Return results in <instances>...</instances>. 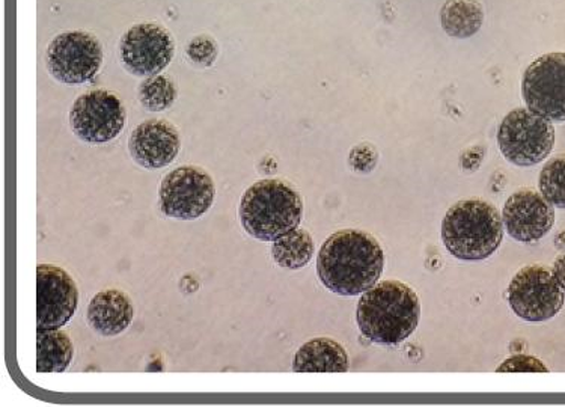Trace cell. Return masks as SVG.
Here are the masks:
<instances>
[{
  "instance_id": "1",
  "label": "cell",
  "mask_w": 565,
  "mask_h": 407,
  "mask_svg": "<svg viewBox=\"0 0 565 407\" xmlns=\"http://www.w3.org/2000/svg\"><path fill=\"white\" fill-rule=\"evenodd\" d=\"M385 254L377 238L361 229H341L321 246L317 274L332 293L358 296L377 283Z\"/></svg>"
},
{
  "instance_id": "2",
  "label": "cell",
  "mask_w": 565,
  "mask_h": 407,
  "mask_svg": "<svg viewBox=\"0 0 565 407\" xmlns=\"http://www.w3.org/2000/svg\"><path fill=\"white\" fill-rule=\"evenodd\" d=\"M420 302L407 283L382 281L359 299L356 320L359 331L373 343L399 344L418 328Z\"/></svg>"
},
{
  "instance_id": "3",
  "label": "cell",
  "mask_w": 565,
  "mask_h": 407,
  "mask_svg": "<svg viewBox=\"0 0 565 407\" xmlns=\"http://www.w3.org/2000/svg\"><path fill=\"white\" fill-rule=\"evenodd\" d=\"M238 217L250 237L275 242L300 225L303 200L286 181L259 180L243 193Z\"/></svg>"
},
{
  "instance_id": "4",
  "label": "cell",
  "mask_w": 565,
  "mask_h": 407,
  "mask_svg": "<svg viewBox=\"0 0 565 407\" xmlns=\"http://www.w3.org/2000/svg\"><path fill=\"white\" fill-rule=\"evenodd\" d=\"M504 238V221L484 200L459 201L443 222V242L448 253L463 261L492 257Z\"/></svg>"
},
{
  "instance_id": "5",
  "label": "cell",
  "mask_w": 565,
  "mask_h": 407,
  "mask_svg": "<svg viewBox=\"0 0 565 407\" xmlns=\"http://www.w3.org/2000/svg\"><path fill=\"white\" fill-rule=\"evenodd\" d=\"M499 148L518 167H534L552 153L555 129L552 122L530 109H515L499 127Z\"/></svg>"
},
{
  "instance_id": "6",
  "label": "cell",
  "mask_w": 565,
  "mask_h": 407,
  "mask_svg": "<svg viewBox=\"0 0 565 407\" xmlns=\"http://www.w3.org/2000/svg\"><path fill=\"white\" fill-rule=\"evenodd\" d=\"M216 195L212 175L202 168L184 167L163 176L159 189V207L175 221H196L212 208Z\"/></svg>"
},
{
  "instance_id": "7",
  "label": "cell",
  "mask_w": 565,
  "mask_h": 407,
  "mask_svg": "<svg viewBox=\"0 0 565 407\" xmlns=\"http://www.w3.org/2000/svg\"><path fill=\"white\" fill-rule=\"evenodd\" d=\"M565 293L552 270L526 266L511 279L509 303L514 314L526 322H546L563 310Z\"/></svg>"
},
{
  "instance_id": "8",
  "label": "cell",
  "mask_w": 565,
  "mask_h": 407,
  "mask_svg": "<svg viewBox=\"0 0 565 407\" xmlns=\"http://www.w3.org/2000/svg\"><path fill=\"white\" fill-rule=\"evenodd\" d=\"M70 126L81 141L110 142L126 127V108L121 98L110 90H89L74 101L70 110Z\"/></svg>"
},
{
  "instance_id": "9",
  "label": "cell",
  "mask_w": 565,
  "mask_h": 407,
  "mask_svg": "<svg viewBox=\"0 0 565 407\" xmlns=\"http://www.w3.org/2000/svg\"><path fill=\"white\" fill-rule=\"evenodd\" d=\"M45 64L52 76L62 84H85L100 72V41L88 32H65L49 45Z\"/></svg>"
},
{
  "instance_id": "10",
  "label": "cell",
  "mask_w": 565,
  "mask_h": 407,
  "mask_svg": "<svg viewBox=\"0 0 565 407\" xmlns=\"http://www.w3.org/2000/svg\"><path fill=\"white\" fill-rule=\"evenodd\" d=\"M527 109L554 122H565V53H548L527 67L522 82Z\"/></svg>"
},
{
  "instance_id": "11",
  "label": "cell",
  "mask_w": 565,
  "mask_h": 407,
  "mask_svg": "<svg viewBox=\"0 0 565 407\" xmlns=\"http://www.w3.org/2000/svg\"><path fill=\"white\" fill-rule=\"evenodd\" d=\"M175 45L167 29L140 23L129 29L119 43V56L127 72L138 77L157 76L171 64Z\"/></svg>"
},
{
  "instance_id": "12",
  "label": "cell",
  "mask_w": 565,
  "mask_h": 407,
  "mask_svg": "<svg viewBox=\"0 0 565 407\" xmlns=\"http://www.w3.org/2000/svg\"><path fill=\"white\" fill-rule=\"evenodd\" d=\"M78 289L60 266H36V331H55L76 314Z\"/></svg>"
},
{
  "instance_id": "13",
  "label": "cell",
  "mask_w": 565,
  "mask_h": 407,
  "mask_svg": "<svg viewBox=\"0 0 565 407\" xmlns=\"http://www.w3.org/2000/svg\"><path fill=\"white\" fill-rule=\"evenodd\" d=\"M502 221L515 240L535 244L547 236L555 224L554 205L532 189H521L507 200Z\"/></svg>"
},
{
  "instance_id": "14",
  "label": "cell",
  "mask_w": 565,
  "mask_h": 407,
  "mask_svg": "<svg viewBox=\"0 0 565 407\" xmlns=\"http://www.w3.org/2000/svg\"><path fill=\"white\" fill-rule=\"evenodd\" d=\"M181 150L179 130L164 119H148L129 139L131 158L146 170H160L177 159Z\"/></svg>"
},
{
  "instance_id": "15",
  "label": "cell",
  "mask_w": 565,
  "mask_h": 407,
  "mask_svg": "<svg viewBox=\"0 0 565 407\" xmlns=\"http://www.w3.org/2000/svg\"><path fill=\"white\" fill-rule=\"evenodd\" d=\"M89 326L103 336L122 334L134 322L135 307L130 296L122 290L100 291L90 299L88 306Z\"/></svg>"
},
{
  "instance_id": "16",
  "label": "cell",
  "mask_w": 565,
  "mask_h": 407,
  "mask_svg": "<svg viewBox=\"0 0 565 407\" xmlns=\"http://www.w3.org/2000/svg\"><path fill=\"white\" fill-rule=\"evenodd\" d=\"M349 369L350 360L345 349L326 336L305 343L292 362L295 373H348Z\"/></svg>"
},
{
  "instance_id": "17",
  "label": "cell",
  "mask_w": 565,
  "mask_h": 407,
  "mask_svg": "<svg viewBox=\"0 0 565 407\" xmlns=\"http://www.w3.org/2000/svg\"><path fill=\"white\" fill-rule=\"evenodd\" d=\"M73 357V341L64 331H36V372L64 373Z\"/></svg>"
},
{
  "instance_id": "18",
  "label": "cell",
  "mask_w": 565,
  "mask_h": 407,
  "mask_svg": "<svg viewBox=\"0 0 565 407\" xmlns=\"http://www.w3.org/2000/svg\"><path fill=\"white\" fill-rule=\"evenodd\" d=\"M484 11L477 0H447L440 11L444 31L454 39H469L481 29Z\"/></svg>"
},
{
  "instance_id": "19",
  "label": "cell",
  "mask_w": 565,
  "mask_h": 407,
  "mask_svg": "<svg viewBox=\"0 0 565 407\" xmlns=\"http://www.w3.org/2000/svg\"><path fill=\"white\" fill-rule=\"evenodd\" d=\"M316 254L312 236L307 229H292L276 238L271 245V257L284 269L297 270L308 266Z\"/></svg>"
},
{
  "instance_id": "20",
  "label": "cell",
  "mask_w": 565,
  "mask_h": 407,
  "mask_svg": "<svg viewBox=\"0 0 565 407\" xmlns=\"http://www.w3.org/2000/svg\"><path fill=\"white\" fill-rule=\"evenodd\" d=\"M140 105L150 113H163L174 105L179 89L167 76H151L143 81L138 90Z\"/></svg>"
},
{
  "instance_id": "21",
  "label": "cell",
  "mask_w": 565,
  "mask_h": 407,
  "mask_svg": "<svg viewBox=\"0 0 565 407\" xmlns=\"http://www.w3.org/2000/svg\"><path fill=\"white\" fill-rule=\"evenodd\" d=\"M539 188L548 203L565 208V156H558L544 164Z\"/></svg>"
},
{
  "instance_id": "22",
  "label": "cell",
  "mask_w": 565,
  "mask_h": 407,
  "mask_svg": "<svg viewBox=\"0 0 565 407\" xmlns=\"http://www.w3.org/2000/svg\"><path fill=\"white\" fill-rule=\"evenodd\" d=\"M188 56L201 67H210L217 56V45L207 36H198L188 45Z\"/></svg>"
},
{
  "instance_id": "23",
  "label": "cell",
  "mask_w": 565,
  "mask_h": 407,
  "mask_svg": "<svg viewBox=\"0 0 565 407\" xmlns=\"http://www.w3.org/2000/svg\"><path fill=\"white\" fill-rule=\"evenodd\" d=\"M498 373H547L548 368L537 357L518 355L502 362Z\"/></svg>"
},
{
  "instance_id": "24",
  "label": "cell",
  "mask_w": 565,
  "mask_h": 407,
  "mask_svg": "<svg viewBox=\"0 0 565 407\" xmlns=\"http://www.w3.org/2000/svg\"><path fill=\"white\" fill-rule=\"evenodd\" d=\"M377 163V153L369 146H358L350 153V164L359 172H370Z\"/></svg>"
},
{
  "instance_id": "25",
  "label": "cell",
  "mask_w": 565,
  "mask_h": 407,
  "mask_svg": "<svg viewBox=\"0 0 565 407\" xmlns=\"http://www.w3.org/2000/svg\"><path fill=\"white\" fill-rule=\"evenodd\" d=\"M552 274H554L556 281L563 287V290H565V255H561L558 260L555 261Z\"/></svg>"
}]
</instances>
